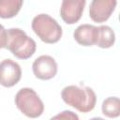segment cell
I'll return each instance as SVG.
<instances>
[{
	"label": "cell",
	"mask_w": 120,
	"mask_h": 120,
	"mask_svg": "<svg viewBox=\"0 0 120 120\" xmlns=\"http://www.w3.org/2000/svg\"><path fill=\"white\" fill-rule=\"evenodd\" d=\"M86 0H62L60 15L62 20L68 24L77 22L83 12Z\"/></svg>",
	"instance_id": "cell-8"
},
{
	"label": "cell",
	"mask_w": 120,
	"mask_h": 120,
	"mask_svg": "<svg viewBox=\"0 0 120 120\" xmlns=\"http://www.w3.org/2000/svg\"><path fill=\"white\" fill-rule=\"evenodd\" d=\"M61 97L65 103L75 108L81 112H91L95 108L97 102V96L95 92L88 86H66L61 92Z\"/></svg>",
	"instance_id": "cell-1"
},
{
	"label": "cell",
	"mask_w": 120,
	"mask_h": 120,
	"mask_svg": "<svg viewBox=\"0 0 120 120\" xmlns=\"http://www.w3.org/2000/svg\"><path fill=\"white\" fill-rule=\"evenodd\" d=\"M34 75L39 80H50L57 73V64L50 55H40L32 65Z\"/></svg>",
	"instance_id": "cell-7"
},
{
	"label": "cell",
	"mask_w": 120,
	"mask_h": 120,
	"mask_svg": "<svg viewBox=\"0 0 120 120\" xmlns=\"http://www.w3.org/2000/svg\"><path fill=\"white\" fill-rule=\"evenodd\" d=\"M116 0H92L89 7V16L95 22L107 21L116 7Z\"/></svg>",
	"instance_id": "cell-6"
},
{
	"label": "cell",
	"mask_w": 120,
	"mask_h": 120,
	"mask_svg": "<svg viewBox=\"0 0 120 120\" xmlns=\"http://www.w3.org/2000/svg\"><path fill=\"white\" fill-rule=\"evenodd\" d=\"M5 48L19 59H28L35 53L37 44L35 40L29 38L22 29L10 28L7 30Z\"/></svg>",
	"instance_id": "cell-2"
},
{
	"label": "cell",
	"mask_w": 120,
	"mask_h": 120,
	"mask_svg": "<svg viewBox=\"0 0 120 120\" xmlns=\"http://www.w3.org/2000/svg\"><path fill=\"white\" fill-rule=\"evenodd\" d=\"M22 77V69L18 63L11 59H5L0 63V84L5 87H12L19 82Z\"/></svg>",
	"instance_id": "cell-5"
},
{
	"label": "cell",
	"mask_w": 120,
	"mask_h": 120,
	"mask_svg": "<svg viewBox=\"0 0 120 120\" xmlns=\"http://www.w3.org/2000/svg\"><path fill=\"white\" fill-rule=\"evenodd\" d=\"M23 0H0V18L9 19L15 17L21 8Z\"/></svg>",
	"instance_id": "cell-11"
},
{
	"label": "cell",
	"mask_w": 120,
	"mask_h": 120,
	"mask_svg": "<svg viewBox=\"0 0 120 120\" xmlns=\"http://www.w3.org/2000/svg\"><path fill=\"white\" fill-rule=\"evenodd\" d=\"M53 118H65V119L68 118V119H76V120H78V115H76L75 113H73L70 111H64L60 114L54 116Z\"/></svg>",
	"instance_id": "cell-13"
},
{
	"label": "cell",
	"mask_w": 120,
	"mask_h": 120,
	"mask_svg": "<svg viewBox=\"0 0 120 120\" xmlns=\"http://www.w3.org/2000/svg\"><path fill=\"white\" fill-rule=\"evenodd\" d=\"M97 27H98V33H97V39L95 45L103 49L112 47L115 41V35L113 30L108 25H100Z\"/></svg>",
	"instance_id": "cell-10"
},
{
	"label": "cell",
	"mask_w": 120,
	"mask_h": 120,
	"mask_svg": "<svg viewBox=\"0 0 120 120\" xmlns=\"http://www.w3.org/2000/svg\"><path fill=\"white\" fill-rule=\"evenodd\" d=\"M102 113L110 118H115L120 113V101L116 97H110L106 98L101 106Z\"/></svg>",
	"instance_id": "cell-12"
},
{
	"label": "cell",
	"mask_w": 120,
	"mask_h": 120,
	"mask_svg": "<svg viewBox=\"0 0 120 120\" xmlns=\"http://www.w3.org/2000/svg\"><path fill=\"white\" fill-rule=\"evenodd\" d=\"M32 29L45 43H56L62 37V27L48 14L37 15L32 21Z\"/></svg>",
	"instance_id": "cell-3"
},
{
	"label": "cell",
	"mask_w": 120,
	"mask_h": 120,
	"mask_svg": "<svg viewBox=\"0 0 120 120\" xmlns=\"http://www.w3.org/2000/svg\"><path fill=\"white\" fill-rule=\"evenodd\" d=\"M97 33V26L91 24H81L75 29L73 37L77 43L82 46H93L96 44Z\"/></svg>",
	"instance_id": "cell-9"
},
{
	"label": "cell",
	"mask_w": 120,
	"mask_h": 120,
	"mask_svg": "<svg viewBox=\"0 0 120 120\" xmlns=\"http://www.w3.org/2000/svg\"><path fill=\"white\" fill-rule=\"evenodd\" d=\"M7 42V30L4 28L3 25L0 24V49L6 47Z\"/></svg>",
	"instance_id": "cell-14"
},
{
	"label": "cell",
	"mask_w": 120,
	"mask_h": 120,
	"mask_svg": "<svg viewBox=\"0 0 120 120\" xmlns=\"http://www.w3.org/2000/svg\"><path fill=\"white\" fill-rule=\"evenodd\" d=\"M15 104L24 115L30 118L40 116L44 111V105L38 95L32 88L24 87L15 96Z\"/></svg>",
	"instance_id": "cell-4"
}]
</instances>
